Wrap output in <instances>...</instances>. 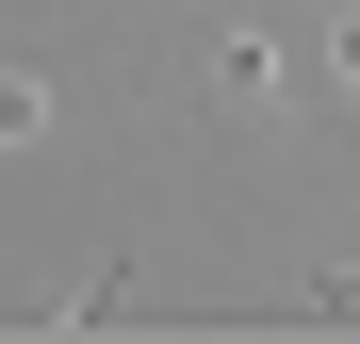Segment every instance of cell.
Returning a JSON list of instances; mask_svg holds the SVG:
<instances>
[{
    "mask_svg": "<svg viewBox=\"0 0 360 344\" xmlns=\"http://www.w3.org/2000/svg\"><path fill=\"white\" fill-rule=\"evenodd\" d=\"M33 115H49V82H33V66H0V132H33Z\"/></svg>",
    "mask_w": 360,
    "mask_h": 344,
    "instance_id": "6da1fadb",
    "label": "cell"
},
{
    "mask_svg": "<svg viewBox=\"0 0 360 344\" xmlns=\"http://www.w3.org/2000/svg\"><path fill=\"white\" fill-rule=\"evenodd\" d=\"M344 98H360V17H344Z\"/></svg>",
    "mask_w": 360,
    "mask_h": 344,
    "instance_id": "3957f363",
    "label": "cell"
},
{
    "mask_svg": "<svg viewBox=\"0 0 360 344\" xmlns=\"http://www.w3.org/2000/svg\"><path fill=\"white\" fill-rule=\"evenodd\" d=\"M295 312H360V246H344V262H328V279H311Z\"/></svg>",
    "mask_w": 360,
    "mask_h": 344,
    "instance_id": "7a4b0ae2",
    "label": "cell"
}]
</instances>
